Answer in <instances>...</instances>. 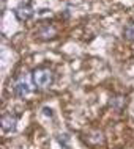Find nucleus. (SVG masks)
<instances>
[{
	"label": "nucleus",
	"mask_w": 134,
	"mask_h": 149,
	"mask_svg": "<svg viewBox=\"0 0 134 149\" xmlns=\"http://www.w3.org/2000/svg\"><path fill=\"white\" fill-rule=\"evenodd\" d=\"M55 80L54 71L49 66H36L32 71V82L36 86V90H47L49 86H52Z\"/></svg>",
	"instance_id": "f257e3e1"
},
{
	"label": "nucleus",
	"mask_w": 134,
	"mask_h": 149,
	"mask_svg": "<svg viewBox=\"0 0 134 149\" xmlns=\"http://www.w3.org/2000/svg\"><path fill=\"white\" fill-rule=\"evenodd\" d=\"M57 36H59V29H57L52 22L41 24L35 31V38L38 39V41H44V42L52 41V39H55Z\"/></svg>",
	"instance_id": "f03ea898"
},
{
	"label": "nucleus",
	"mask_w": 134,
	"mask_h": 149,
	"mask_svg": "<svg viewBox=\"0 0 134 149\" xmlns=\"http://www.w3.org/2000/svg\"><path fill=\"white\" fill-rule=\"evenodd\" d=\"M33 14H35V10H33V6H32V3L22 2L14 8V17L18 19L19 22L30 21V19L33 17Z\"/></svg>",
	"instance_id": "7ed1b4c3"
},
{
	"label": "nucleus",
	"mask_w": 134,
	"mask_h": 149,
	"mask_svg": "<svg viewBox=\"0 0 134 149\" xmlns=\"http://www.w3.org/2000/svg\"><path fill=\"white\" fill-rule=\"evenodd\" d=\"M84 143L90 148H98L101 144H104V134L101 130H90L84 135Z\"/></svg>",
	"instance_id": "20e7f679"
},
{
	"label": "nucleus",
	"mask_w": 134,
	"mask_h": 149,
	"mask_svg": "<svg viewBox=\"0 0 134 149\" xmlns=\"http://www.w3.org/2000/svg\"><path fill=\"white\" fill-rule=\"evenodd\" d=\"M0 124H2L3 132H14L18 127V116L14 113H5L0 119Z\"/></svg>",
	"instance_id": "39448f33"
},
{
	"label": "nucleus",
	"mask_w": 134,
	"mask_h": 149,
	"mask_svg": "<svg viewBox=\"0 0 134 149\" xmlns=\"http://www.w3.org/2000/svg\"><path fill=\"white\" fill-rule=\"evenodd\" d=\"M13 91L18 97H27L28 93H30V86H28V82L24 77H19L18 80L14 82L13 85Z\"/></svg>",
	"instance_id": "423d86ee"
},
{
	"label": "nucleus",
	"mask_w": 134,
	"mask_h": 149,
	"mask_svg": "<svg viewBox=\"0 0 134 149\" xmlns=\"http://www.w3.org/2000/svg\"><path fill=\"white\" fill-rule=\"evenodd\" d=\"M123 38L126 41H134V21L128 22L123 29Z\"/></svg>",
	"instance_id": "0eeeda50"
},
{
	"label": "nucleus",
	"mask_w": 134,
	"mask_h": 149,
	"mask_svg": "<svg viewBox=\"0 0 134 149\" xmlns=\"http://www.w3.org/2000/svg\"><path fill=\"white\" fill-rule=\"evenodd\" d=\"M123 105H125V97L123 96H114V97H111V107H114L115 110H121Z\"/></svg>",
	"instance_id": "6e6552de"
}]
</instances>
